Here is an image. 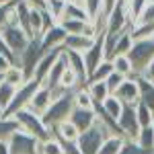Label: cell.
Listing matches in <instances>:
<instances>
[{
	"label": "cell",
	"instance_id": "c3c4849f",
	"mask_svg": "<svg viewBox=\"0 0 154 154\" xmlns=\"http://www.w3.org/2000/svg\"><path fill=\"white\" fill-rule=\"evenodd\" d=\"M152 39H154V33H152Z\"/></svg>",
	"mask_w": 154,
	"mask_h": 154
},
{
	"label": "cell",
	"instance_id": "7bdbcfd3",
	"mask_svg": "<svg viewBox=\"0 0 154 154\" xmlns=\"http://www.w3.org/2000/svg\"><path fill=\"white\" fill-rule=\"evenodd\" d=\"M144 76H146L148 80H152V82H154V60L150 62V64H148V68L144 70Z\"/></svg>",
	"mask_w": 154,
	"mask_h": 154
},
{
	"label": "cell",
	"instance_id": "30bf717a",
	"mask_svg": "<svg viewBox=\"0 0 154 154\" xmlns=\"http://www.w3.org/2000/svg\"><path fill=\"white\" fill-rule=\"evenodd\" d=\"M119 128L123 131L125 140H138V134L142 130L140 121H138V113H136V105H123V111L119 115Z\"/></svg>",
	"mask_w": 154,
	"mask_h": 154
},
{
	"label": "cell",
	"instance_id": "ba28073f",
	"mask_svg": "<svg viewBox=\"0 0 154 154\" xmlns=\"http://www.w3.org/2000/svg\"><path fill=\"white\" fill-rule=\"evenodd\" d=\"M8 148H11V154H41V140L19 130L8 140Z\"/></svg>",
	"mask_w": 154,
	"mask_h": 154
},
{
	"label": "cell",
	"instance_id": "8fae6325",
	"mask_svg": "<svg viewBox=\"0 0 154 154\" xmlns=\"http://www.w3.org/2000/svg\"><path fill=\"white\" fill-rule=\"evenodd\" d=\"M105 58V31H101L95 39V45L91 49L84 51V62H86V70H88V76L95 72V68L103 62Z\"/></svg>",
	"mask_w": 154,
	"mask_h": 154
},
{
	"label": "cell",
	"instance_id": "60d3db41",
	"mask_svg": "<svg viewBox=\"0 0 154 154\" xmlns=\"http://www.w3.org/2000/svg\"><path fill=\"white\" fill-rule=\"evenodd\" d=\"M119 4V0H103L101 2V14H105V17H109L111 12H113V8Z\"/></svg>",
	"mask_w": 154,
	"mask_h": 154
},
{
	"label": "cell",
	"instance_id": "681fc988",
	"mask_svg": "<svg viewBox=\"0 0 154 154\" xmlns=\"http://www.w3.org/2000/svg\"><path fill=\"white\" fill-rule=\"evenodd\" d=\"M152 128H154V123H152Z\"/></svg>",
	"mask_w": 154,
	"mask_h": 154
},
{
	"label": "cell",
	"instance_id": "ac0fdd59",
	"mask_svg": "<svg viewBox=\"0 0 154 154\" xmlns=\"http://www.w3.org/2000/svg\"><path fill=\"white\" fill-rule=\"evenodd\" d=\"M95 39L97 37H93V35H68L64 48L72 49V51H80V54H84L86 49H91L93 45H95Z\"/></svg>",
	"mask_w": 154,
	"mask_h": 154
},
{
	"label": "cell",
	"instance_id": "7c38bea8",
	"mask_svg": "<svg viewBox=\"0 0 154 154\" xmlns=\"http://www.w3.org/2000/svg\"><path fill=\"white\" fill-rule=\"evenodd\" d=\"M66 39H68L66 29H64L60 23L51 25L48 31H43V33H41V45H43V51L48 54V51H51L54 48H64Z\"/></svg>",
	"mask_w": 154,
	"mask_h": 154
},
{
	"label": "cell",
	"instance_id": "3957f363",
	"mask_svg": "<svg viewBox=\"0 0 154 154\" xmlns=\"http://www.w3.org/2000/svg\"><path fill=\"white\" fill-rule=\"evenodd\" d=\"M43 54H45V51H43V45H41V35L33 37V39L29 41V45L19 54V58H17L14 64H19V66L23 68L27 80H31V78L35 76V68H37V64L41 62Z\"/></svg>",
	"mask_w": 154,
	"mask_h": 154
},
{
	"label": "cell",
	"instance_id": "7dc6e473",
	"mask_svg": "<svg viewBox=\"0 0 154 154\" xmlns=\"http://www.w3.org/2000/svg\"><path fill=\"white\" fill-rule=\"evenodd\" d=\"M0 82H2V74H0Z\"/></svg>",
	"mask_w": 154,
	"mask_h": 154
},
{
	"label": "cell",
	"instance_id": "f35d334b",
	"mask_svg": "<svg viewBox=\"0 0 154 154\" xmlns=\"http://www.w3.org/2000/svg\"><path fill=\"white\" fill-rule=\"evenodd\" d=\"M101 2H103V0H86V11H88V14H91L93 21L99 17V12H101Z\"/></svg>",
	"mask_w": 154,
	"mask_h": 154
},
{
	"label": "cell",
	"instance_id": "e575fe53",
	"mask_svg": "<svg viewBox=\"0 0 154 154\" xmlns=\"http://www.w3.org/2000/svg\"><path fill=\"white\" fill-rule=\"evenodd\" d=\"M119 154H148L144 148H140V144L136 142V140H125L123 146H121V150Z\"/></svg>",
	"mask_w": 154,
	"mask_h": 154
},
{
	"label": "cell",
	"instance_id": "52a82bcc",
	"mask_svg": "<svg viewBox=\"0 0 154 154\" xmlns=\"http://www.w3.org/2000/svg\"><path fill=\"white\" fill-rule=\"evenodd\" d=\"M131 27V17L128 11V0H119V4L113 8V12L107 17V35H119Z\"/></svg>",
	"mask_w": 154,
	"mask_h": 154
},
{
	"label": "cell",
	"instance_id": "484cf974",
	"mask_svg": "<svg viewBox=\"0 0 154 154\" xmlns=\"http://www.w3.org/2000/svg\"><path fill=\"white\" fill-rule=\"evenodd\" d=\"M111 62H113V68H115V72H119L121 76H125V78L136 76V72H134V64H131V60L128 58V54H125V56H115Z\"/></svg>",
	"mask_w": 154,
	"mask_h": 154
},
{
	"label": "cell",
	"instance_id": "277c9868",
	"mask_svg": "<svg viewBox=\"0 0 154 154\" xmlns=\"http://www.w3.org/2000/svg\"><path fill=\"white\" fill-rule=\"evenodd\" d=\"M0 35L6 39V43H8V48L14 51V56L19 58V54L23 51L27 45H29V41L33 39V37L27 35V31H25L21 25L17 23V17H14V11H12L11 19H8V23L4 25L2 29H0ZM17 62V60H14Z\"/></svg>",
	"mask_w": 154,
	"mask_h": 154
},
{
	"label": "cell",
	"instance_id": "bcb514c9",
	"mask_svg": "<svg viewBox=\"0 0 154 154\" xmlns=\"http://www.w3.org/2000/svg\"><path fill=\"white\" fill-rule=\"evenodd\" d=\"M6 2H8V0H0V4H6Z\"/></svg>",
	"mask_w": 154,
	"mask_h": 154
},
{
	"label": "cell",
	"instance_id": "d6986e66",
	"mask_svg": "<svg viewBox=\"0 0 154 154\" xmlns=\"http://www.w3.org/2000/svg\"><path fill=\"white\" fill-rule=\"evenodd\" d=\"M136 80H138V88H140V101L154 109V82L148 80L144 74H136Z\"/></svg>",
	"mask_w": 154,
	"mask_h": 154
},
{
	"label": "cell",
	"instance_id": "ffe728a7",
	"mask_svg": "<svg viewBox=\"0 0 154 154\" xmlns=\"http://www.w3.org/2000/svg\"><path fill=\"white\" fill-rule=\"evenodd\" d=\"M19 130H21V125L14 117H6V115L0 117V142H8Z\"/></svg>",
	"mask_w": 154,
	"mask_h": 154
},
{
	"label": "cell",
	"instance_id": "e0dca14e",
	"mask_svg": "<svg viewBox=\"0 0 154 154\" xmlns=\"http://www.w3.org/2000/svg\"><path fill=\"white\" fill-rule=\"evenodd\" d=\"M70 121L78 128V131L82 134V131L91 130L97 121H99V115H97L95 109H80V107H74V111H72V115H70Z\"/></svg>",
	"mask_w": 154,
	"mask_h": 154
},
{
	"label": "cell",
	"instance_id": "b9f144b4",
	"mask_svg": "<svg viewBox=\"0 0 154 154\" xmlns=\"http://www.w3.org/2000/svg\"><path fill=\"white\" fill-rule=\"evenodd\" d=\"M12 64H14V62H11L8 58H4V56L0 54V74H4V72L8 70V68H11Z\"/></svg>",
	"mask_w": 154,
	"mask_h": 154
},
{
	"label": "cell",
	"instance_id": "9a60e30c",
	"mask_svg": "<svg viewBox=\"0 0 154 154\" xmlns=\"http://www.w3.org/2000/svg\"><path fill=\"white\" fill-rule=\"evenodd\" d=\"M64 60H66L68 68H72V70L78 74V78H80L82 86H86V84H88V70H86L84 54H80V51H72V49L64 48Z\"/></svg>",
	"mask_w": 154,
	"mask_h": 154
},
{
	"label": "cell",
	"instance_id": "4dcf8cb0",
	"mask_svg": "<svg viewBox=\"0 0 154 154\" xmlns=\"http://www.w3.org/2000/svg\"><path fill=\"white\" fill-rule=\"evenodd\" d=\"M123 142H125V138H119V136H109L105 142H103V146H101L99 154H119V150H121Z\"/></svg>",
	"mask_w": 154,
	"mask_h": 154
},
{
	"label": "cell",
	"instance_id": "4316f807",
	"mask_svg": "<svg viewBox=\"0 0 154 154\" xmlns=\"http://www.w3.org/2000/svg\"><path fill=\"white\" fill-rule=\"evenodd\" d=\"M136 142L140 144V148H144L148 154H154V128L152 125H146L140 130L138 134V140Z\"/></svg>",
	"mask_w": 154,
	"mask_h": 154
},
{
	"label": "cell",
	"instance_id": "836d02e7",
	"mask_svg": "<svg viewBox=\"0 0 154 154\" xmlns=\"http://www.w3.org/2000/svg\"><path fill=\"white\" fill-rule=\"evenodd\" d=\"M41 154H64L62 144H60V140L56 136H51V138L41 142Z\"/></svg>",
	"mask_w": 154,
	"mask_h": 154
},
{
	"label": "cell",
	"instance_id": "2e32d148",
	"mask_svg": "<svg viewBox=\"0 0 154 154\" xmlns=\"http://www.w3.org/2000/svg\"><path fill=\"white\" fill-rule=\"evenodd\" d=\"M54 103V95H51V88L45 86V84H41L39 88L35 91V95L31 97V101H29V109L31 111H35L37 115H43L45 111L49 109V105Z\"/></svg>",
	"mask_w": 154,
	"mask_h": 154
},
{
	"label": "cell",
	"instance_id": "7402d4cb",
	"mask_svg": "<svg viewBox=\"0 0 154 154\" xmlns=\"http://www.w3.org/2000/svg\"><path fill=\"white\" fill-rule=\"evenodd\" d=\"M86 88H88V93H91V97H93L95 105H101V103L105 101L107 97L111 95V91H109V86H107V82H105V80L88 82V84H86Z\"/></svg>",
	"mask_w": 154,
	"mask_h": 154
},
{
	"label": "cell",
	"instance_id": "1f68e13d",
	"mask_svg": "<svg viewBox=\"0 0 154 154\" xmlns=\"http://www.w3.org/2000/svg\"><path fill=\"white\" fill-rule=\"evenodd\" d=\"M14 95H17V86H12V84L2 80V82H0V105L4 107V111H6V107L12 103Z\"/></svg>",
	"mask_w": 154,
	"mask_h": 154
},
{
	"label": "cell",
	"instance_id": "f546056e",
	"mask_svg": "<svg viewBox=\"0 0 154 154\" xmlns=\"http://www.w3.org/2000/svg\"><path fill=\"white\" fill-rule=\"evenodd\" d=\"M74 107H80V109H95V101L88 93V88H78L74 93Z\"/></svg>",
	"mask_w": 154,
	"mask_h": 154
},
{
	"label": "cell",
	"instance_id": "ab89813d",
	"mask_svg": "<svg viewBox=\"0 0 154 154\" xmlns=\"http://www.w3.org/2000/svg\"><path fill=\"white\" fill-rule=\"evenodd\" d=\"M0 54L4 56V58H8L11 62H14L17 60V56H14V51H12L11 48H8V43H6V39L0 35Z\"/></svg>",
	"mask_w": 154,
	"mask_h": 154
},
{
	"label": "cell",
	"instance_id": "d4e9b609",
	"mask_svg": "<svg viewBox=\"0 0 154 154\" xmlns=\"http://www.w3.org/2000/svg\"><path fill=\"white\" fill-rule=\"evenodd\" d=\"M51 134L54 136H58V138H66V140H78V136H80V131H78V128L72 123L70 119L68 121H64V123H60L56 130H51Z\"/></svg>",
	"mask_w": 154,
	"mask_h": 154
},
{
	"label": "cell",
	"instance_id": "d6a6232c",
	"mask_svg": "<svg viewBox=\"0 0 154 154\" xmlns=\"http://www.w3.org/2000/svg\"><path fill=\"white\" fill-rule=\"evenodd\" d=\"M148 6V0H128V11L131 17V25L140 19V14L144 12V8Z\"/></svg>",
	"mask_w": 154,
	"mask_h": 154
},
{
	"label": "cell",
	"instance_id": "8992f818",
	"mask_svg": "<svg viewBox=\"0 0 154 154\" xmlns=\"http://www.w3.org/2000/svg\"><path fill=\"white\" fill-rule=\"evenodd\" d=\"M128 58L134 64V72L136 74H144V70L148 68V64L154 60V39H138L134 41L131 49L128 51Z\"/></svg>",
	"mask_w": 154,
	"mask_h": 154
},
{
	"label": "cell",
	"instance_id": "6da1fadb",
	"mask_svg": "<svg viewBox=\"0 0 154 154\" xmlns=\"http://www.w3.org/2000/svg\"><path fill=\"white\" fill-rule=\"evenodd\" d=\"M74 93H76V91H70V93L62 95L60 99H56V101L49 105L48 111L41 115L49 130H56L60 123H64V121L70 119L72 111H74Z\"/></svg>",
	"mask_w": 154,
	"mask_h": 154
},
{
	"label": "cell",
	"instance_id": "d590c367",
	"mask_svg": "<svg viewBox=\"0 0 154 154\" xmlns=\"http://www.w3.org/2000/svg\"><path fill=\"white\" fill-rule=\"evenodd\" d=\"M58 138V136H56ZM60 144H62V150L64 154H82L80 152V146H78V140L74 142V140H66V138H58Z\"/></svg>",
	"mask_w": 154,
	"mask_h": 154
},
{
	"label": "cell",
	"instance_id": "f1b7e54d",
	"mask_svg": "<svg viewBox=\"0 0 154 154\" xmlns=\"http://www.w3.org/2000/svg\"><path fill=\"white\" fill-rule=\"evenodd\" d=\"M136 113H138V121H140V125L146 128V125H152L154 123V109L150 105H146V103H138L136 105Z\"/></svg>",
	"mask_w": 154,
	"mask_h": 154
},
{
	"label": "cell",
	"instance_id": "5bb4252c",
	"mask_svg": "<svg viewBox=\"0 0 154 154\" xmlns=\"http://www.w3.org/2000/svg\"><path fill=\"white\" fill-rule=\"evenodd\" d=\"M62 54H64V48H54L51 51L43 54L41 62L37 64V68H35V76H33V78H35L39 84L45 82V78H48L49 70H51V68H54V64H56V62L62 58Z\"/></svg>",
	"mask_w": 154,
	"mask_h": 154
},
{
	"label": "cell",
	"instance_id": "74e56055",
	"mask_svg": "<svg viewBox=\"0 0 154 154\" xmlns=\"http://www.w3.org/2000/svg\"><path fill=\"white\" fill-rule=\"evenodd\" d=\"M136 23H154V2H148V6L144 8V12Z\"/></svg>",
	"mask_w": 154,
	"mask_h": 154
},
{
	"label": "cell",
	"instance_id": "f6af8a7d",
	"mask_svg": "<svg viewBox=\"0 0 154 154\" xmlns=\"http://www.w3.org/2000/svg\"><path fill=\"white\" fill-rule=\"evenodd\" d=\"M0 117H4V107L0 105Z\"/></svg>",
	"mask_w": 154,
	"mask_h": 154
},
{
	"label": "cell",
	"instance_id": "9c48e42d",
	"mask_svg": "<svg viewBox=\"0 0 154 154\" xmlns=\"http://www.w3.org/2000/svg\"><path fill=\"white\" fill-rule=\"evenodd\" d=\"M41 84L37 82L35 78H31V80H27V82L23 84V86H19L17 88V95H14V99H12V103L8 107H6V111H4V115L6 117H12L17 111H21V109H25V107L29 105V101H31V97L35 95V91L39 88Z\"/></svg>",
	"mask_w": 154,
	"mask_h": 154
},
{
	"label": "cell",
	"instance_id": "603a6c76",
	"mask_svg": "<svg viewBox=\"0 0 154 154\" xmlns=\"http://www.w3.org/2000/svg\"><path fill=\"white\" fill-rule=\"evenodd\" d=\"M2 80L19 88V86H23V84L27 82V76H25L23 68H21L19 64H12L11 68H8V70L4 72V74H2Z\"/></svg>",
	"mask_w": 154,
	"mask_h": 154
},
{
	"label": "cell",
	"instance_id": "4fadbf2b",
	"mask_svg": "<svg viewBox=\"0 0 154 154\" xmlns=\"http://www.w3.org/2000/svg\"><path fill=\"white\" fill-rule=\"evenodd\" d=\"M113 95L117 97L123 105H138V103H140V88H138L136 76L125 78L123 82L119 84V88L113 93Z\"/></svg>",
	"mask_w": 154,
	"mask_h": 154
},
{
	"label": "cell",
	"instance_id": "cb8c5ba5",
	"mask_svg": "<svg viewBox=\"0 0 154 154\" xmlns=\"http://www.w3.org/2000/svg\"><path fill=\"white\" fill-rule=\"evenodd\" d=\"M101 109L105 111V113L109 115V117L119 119L121 111H123V103H121V101H119V99H117L115 95H109V97L105 99V101L101 103Z\"/></svg>",
	"mask_w": 154,
	"mask_h": 154
},
{
	"label": "cell",
	"instance_id": "83f0119b",
	"mask_svg": "<svg viewBox=\"0 0 154 154\" xmlns=\"http://www.w3.org/2000/svg\"><path fill=\"white\" fill-rule=\"evenodd\" d=\"M113 70H115V68H113V62H111V60H103V62H101V64H99V66L95 68V72L88 76V82L107 80V78H109V74H111Z\"/></svg>",
	"mask_w": 154,
	"mask_h": 154
},
{
	"label": "cell",
	"instance_id": "7a4b0ae2",
	"mask_svg": "<svg viewBox=\"0 0 154 154\" xmlns=\"http://www.w3.org/2000/svg\"><path fill=\"white\" fill-rule=\"evenodd\" d=\"M12 117L19 121V125H21V130H23V131L31 134V136H35L37 140H41V142L54 136L51 130L45 125L43 117H41V115H37L35 111H31L29 107H25V109H21V111H17Z\"/></svg>",
	"mask_w": 154,
	"mask_h": 154
},
{
	"label": "cell",
	"instance_id": "44dd1931",
	"mask_svg": "<svg viewBox=\"0 0 154 154\" xmlns=\"http://www.w3.org/2000/svg\"><path fill=\"white\" fill-rule=\"evenodd\" d=\"M68 68V64H66V60H64V54H62V58L54 64V68L49 70V74H48V78H45V86H49V88H56L60 84V80H62V74H64V70Z\"/></svg>",
	"mask_w": 154,
	"mask_h": 154
},
{
	"label": "cell",
	"instance_id": "ee69618b",
	"mask_svg": "<svg viewBox=\"0 0 154 154\" xmlns=\"http://www.w3.org/2000/svg\"><path fill=\"white\" fill-rule=\"evenodd\" d=\"M0 154H11V148H8V142H0Z\"/></svg>",
	"mask_w": 154,
	"mask_h": 154
},
{
	"label": "cell",
	"instance_id": "5b68a950",
	"mask_svg": "<svg viewBox=\"0 0 154 154\" xmlns=\"http://www.w3.org/2000/svg\"><path fill=\"white\" fill-rule=\"evenodd\" d=\"M109 136H111V134H109V130L105 128V123L99 119V121H97L91 130L82 131V134L78 136V146H80V152H82V154H99V150H101L103 142H105Z\"/></svg>",
	"mask_w": 154,
	"mask_h": 154
},
{
	"label": "cell",
	"instance_id": "8d00e7d4",
	"mask_svg": "<svg viewBox=\"0 0 154 154\" xmlns=\"http://www.w3.org/2000/svg\"><path fill=\"white\" fill-rule=\"evenodd\" d=\"M123 80H125V76H121V74H119V72H115V70L109 74V78H107L105 82H107V86H109V91H111V95H113V93L119 88V84L123 82Z\"/></svg>",
	"mask_w": 154,
	"mask_h": 154
}]
</instances>
